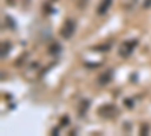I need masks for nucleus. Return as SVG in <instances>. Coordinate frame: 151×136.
<instances>
[{
	"label": "nucleus",
	"instance_id": "12",
	"mask_svg": "<svg viewBox=\"0 0 151 136\" xmlns=\"http://www.w3.org/2000/svg\"><path fill=\"white\" fill-rule=\"evenodd\" d=\"M77 5H79V8H85L86 6V0H79Z\"/></svg>",
	"mask_w": 151,
	"mask_h": 136
},
{
	"label": "nucleus",
	"instance_id": "1",
	"mask_svg": "<svg viewBox=\"0 0 151 136\" xmlns=\"http://www.w3.org/2000/svg\"><path fill=\"white\" fill-rule=\"evenodd\" d=\"M118 114H119V110L115 104H103L98 109V115L103 118H115L118 117Z\"/></svg>",
	"mask_w": 151,
	"mask_h": 136
},
{
	"label": "nucleus",
	"instance_id": "13",
	"mask_svg": "<svg viewBox=\"0 0 151 136\" xmlns=\"http://www.w3.org/2000/svg\"><path fill=\"white\" fill-rule=\"evenodd\" d=\"M147 132H148V126L144 124V127H142V135H147Z\"/></svg>",
	"mask_w": 151,
	"mask_h": 136
},
{
	"label": "nucleus",
	"instance_id": "7",
	"mask_svg": "<svg viewBox=\"0 0 151 136\" xmlns=\"http://www.w3.org/2000/svg\"><path fill=\"white\" fill-rule=\"evenodd\" d=\"M2 47H3V52H2V58H5L8 53H9V48H11V44L9 42H3L2 44Z\"/></svg>",
	"mask_w": 151,
	"mask_h": 136
},
{
	"label": "nucleus",
	"instance_id": "6",
	"mask_svg": "<svg viewBox=\"0 0 151 136\" xmlns=\"http://www.w3.org/2000/svg\"><path fill=\"white\" fill-rule=\"evenodd\" d=\"M136 2H137V0H124V8L132 9V8H134Z\"/></svg>",
	"mask_w": 151,
	"mask_h": 136
},
{
	"label": "nucleus",
	"instance_id": "2",
	"mask_svg": "<svg viewBox=\"0 0 151 136\" xmlns=\"http://www.w3.org/2000/svg\"><path fill=\"white\" fill-rule=\"evenodd\" d=\"M74 32H76V21H74V20H67V21L64 23V26H62V29H60L62 38L70 40L71 36L74 35Z\"/></svg>",
	"mask_w": 151,
	"mask_h": 136
},
{
	"label": "nucleus",
	"instance_id": "3",
	"mask_svg": "<svg viewBox=\"0 0 151 136\" xmlns=\"http://www.w3.org/2000/svg\"><path fill=\"white\" fill-rule=\"evenodd\" d=\"M136 45H137V41H136V40L122 42V44L119 45V56H122V58L130 56V55H132V52L134 50V47H136Z\"/></svg>",
	"mask_w": 151,
	"mask_h": 136
},
{
	"label": "nucleus",
	"instance_id": "9",
	"mask_svg": "<svg viewBox=\"0 0 151 136\" xmlns=\"http://www.w3.org/2000/svg\"><path fill=\"white\" fill-rule=\"evenodd\" d=\"M110 45L109 44H104V45H100V47H95V50L97 52H107V48H109Z\"/></svg>",
	"mask_w": 151,
	"mask_h": 136
},
{
	"label": "nucleus",
	"instance_id": "10",
	"mask_svg": "<svg viewBox=\"0 0 151 136\" xmlns=\"http://www.w3.org/2000/svg\"><path fill=\"white\" fill-rule=\"evenodd\" d=\"M59 50H60V47H59L58 44H55V45L50 47V53H59Z\"/></svg>",
	"mask_w": 151,
	"mask_h": 136
},
{
	"label": "nucleus",
	"instance_id": "8",
	"mask_svg": "<svg viewBox=\"0 0 151 136\" xmlns=\"http://www.w3.org/2000/svg\"><path fill=\"white\" fill-rule=\"evenodd\" d=\"M88 100H83L82 101V109H80V115H85V112H86V107H88Z\"/></svg>",
	"mask_w": 151,
	"mask_h": 136
},
{
	"label": "nucleus",
	"instance_id": "4",
	"mask_svg": "<svg viewBox=\"0 0 151 136\" xmlns=\"http://www.w3.org/2000/svg\"><path fill=\"white\" fill-rule=\"evenodd\" d=\"M112 77H113V71H112V70H107L106 73H103L101 76L98 77V83H100V85H107V83L112 80Z\"/></svg>",
	"mask_w": 151,
	"mask_h": 136
},
{
	"label": "nucleus",
	"instance_id": "14",
	"mask_svg": "<svg viewBox=\"0 0 151 136\" xmlns=\"http://www.w3.org/2000/svg\"><path fill=\"white\" fill-rule=\"evenodd\" d=\"M151 6V0H145V3H144V8H150Z\"/></svg>",
	"mask_w": 151,
	"mask_h": 136
},
{
	"label": "nucleus",
	"instance_id": "11",
	"mask_svg": "<svg viewBox=\"0 0 151 136\" xmlns=\"http://www.w3.org/2000/svg\"><path fill=\"white\" fill-rule=\"evenodd\" d=\"M68 122H70L68 117H64V118L60 119V126H68Z\"/></svg>",
	"mask_w": 151,
	"mask_h": 136
},
{
	"label": "nucleus",
	"instance_id": "5",
	"mask_svg": "<svg viewBox=\"0 0 151 136\" xmlns=\"http://www.w3.org/2000/svg\"><path fill=\"white\" fill-rule=\"evenodd\" d=\"M110 5H112V0H103V2L100 3L98 9H97V14H100V15L106 14V12H107V9L110 8Z\"/></svg>",
	"mask_w": 151,
	"mask_h": 136
}]
</instances>
